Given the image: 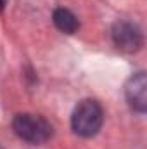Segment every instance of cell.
Masks as SVG:
<instances>
[{
    "mask_svg": "<svg viewBox=\"0 0 147 149\" xmlns=\"http://www.w3.org/2000/svg\"><path fill=\"white\" fill-rule=\"evenodd\" d=\"M104 121L102 106L94 99H85L78 102L71 114V128L80 137H94Z\"/></svg>",
    "mask_w": 147,
    "mask_h": 149,
    "instance_id": "cell-1",
    "label": "cell"
},
{
    "mask_svg": "<svg viewBox=\"0 0 147 149\" xmlns=\"http://www.w3.org/2000/svg\"><path fill=\"white\" fill-rule=\"evenodd\" d=\"M12 128L19 139L30 144H42L52 137V125L45 118L31 113L16 114L12 120Z\"/></svg>",
    "mask_w": 147,
    "mask_h": 149,
    "instance_id": "cell-2",
    "label": "cell"
},
{
    "mask_svg": "<svg viewBox=\"0 0 147 149\" xmlns=\"http://www.w3.org/2000/svg\"><path fill=\"white\" fill-rule=\"evenodd\" d=\"M111 37L114 45L125 52H135L142 47V31L130 21H118L111 30Z\"/></svg>",
    "mask_w": 147,
    "mask_h": 149,
    "instance_id": "cell-3",
    "label": "cell"
},
{
    "mask_svg": "<svg viewBox=\"0 0 147 149\" xmlns=\"http://www.w3.org/2000/svg\"><path fill=\"white\" fill-rule=\"evenodd\" d=\"M125 94H126V101L128 104L139 113L146 111L147 106V81H146V73H135L126 83L125 87Z\"/></svg>",
    "mask_w": 147,
    "mask_h": 149,
    "instance_id": "cell-4",
    "label": "cell"
},
{
    "mask_svg": "<svg viewBox=\"0 0 147 149\" xmlns=\"http://www.w3.org/2000/svg\"><path fill=\"white\" fill-rule=\"evenodd\" d=\"M52 19H54V24H55L62 33H68V35L74 33V31L78 30V26H80V23H78L76 16H74L71 10L64 9V7L55 9V10H54Z\"/></svg>",
    "mask_w": 147,
    "mask_h": 149,
    "instance_id": "cell-5",
    "label": "cell"
},
{
    "mask_svg": "<svg viewBox=\"0 0 147 149\" xmlns=\"http://www.w3.org/2000/svg\"><path fill=\"white\" fill-rule=\"evenodd\" d=\"M5 3H7V0H0V10L5 7Z\"/></svg>",
    "mask_w": 147,
    "mask_h": 149,
    "instance_id": "cell-6",
    "label": "cell"
}]
</instances>
